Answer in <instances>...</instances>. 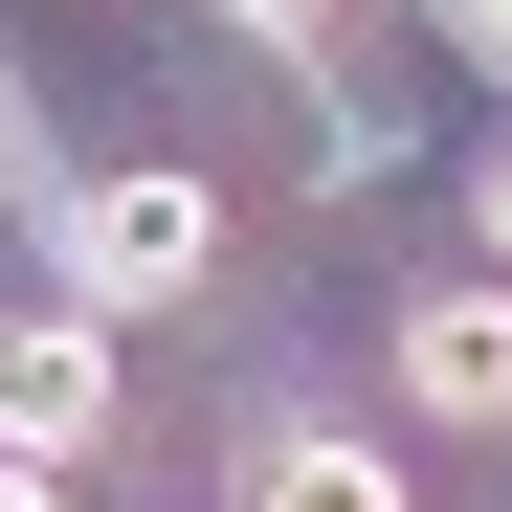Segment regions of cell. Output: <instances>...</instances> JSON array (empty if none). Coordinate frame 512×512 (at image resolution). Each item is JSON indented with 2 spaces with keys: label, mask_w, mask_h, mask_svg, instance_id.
<instances>
[{
  "label": "cell",
  "mask_w": 512,
  "mask_h": 512,
  "mask_svg": "<svg viewBox=\"0 0 512 512\" xmlns=\"http://www.w3.org/2000/svg\"><path fill=\"white\" fill-rule=\"evenodd\" d=\"M223 268V201L179 179V156H112V179H67V290L90 312H179Z\"/></svg>",
  "instance_id": "cell-1"
},
{
  "label": "cell",
  "mask_w": 512,
  "mask_h": 512,
  "mask_svg": "<svg viewBox=\"0 0 512 512\" xmlns=\"http://www.w3.org/2000/svg\"><path fill=\"white\" fill-rule=\"evenodd\" d=\"M0 446H112V312L67 290V312H0Z\"/></svg>",
  "instance_id": "cell-2"
},
{
  "label": "cell",
  "mask_w": 512,
  "mask_h": 512,
  "mask_svg": "<svg viewBox=\"0 0 512 512\" xmlns=\"http://www.w3.org/2000/svg\"><path fill=\"white\" fill-rule=\"evenodd\" d=\"M379 357H401V401H423V423H512V268L423 290V312L379 334Z\"/></svg>",
  "instance_id": "cell-3"
},
{
  "label": "cell",
  "mask_w": 512,
  "mask_h": 512,
  "mask_svg": "<svg viewBox=\"0 0 512 512\" xmlns=\"http://www.w3.org/2000/svg\"><path fill=\"white\" fill-rule=\"evenodd\" d=\"M223 490H245V512H423L357 423H245V468H223Z\"/></svg>",
  "instance_id": "cell-4"
},
{
  "label": "cell",
  "mask_w": 512,
  "mask_h": 512,
  "mask_svg": "<svg viewBox=\"0 0 512 512\" xmlns=\"http://www.w3.org/2000/svg\"><path fill=\"white\" fill-rule=\"evenodd\" d=\"M0 512H67V490H45V446H0Z\"/></svg>",
  "instance_id": "cell-5"
},
{
  "label": "cell",
  "mask_w": 512,
  "mask_h": 512,
  "mask_svg": "<svg viewBox=\"0 0 512 512\" xmlns=\"http://www.w3.org/2000/svg\"><path fill=\"white\" fill-rule=\"evenodd\" d=\"M490 268H512V156H490Z\"/></svg>",
  "instance_id": "cell-6"
}]
</instances>
